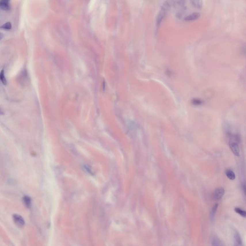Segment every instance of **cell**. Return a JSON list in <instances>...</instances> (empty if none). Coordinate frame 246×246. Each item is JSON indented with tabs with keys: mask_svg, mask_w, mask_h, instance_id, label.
I'll use <instances>...</instances> for the list:
<instances>
[{
	"mask_svg": "<svg viewBox=\"0 0 246 246\" xmlns=\"http://www.w3.org/2000/svg\"><path fill=\"white\" fill-rule=\"evenodd\" d=\"M191 5L197 9H201L203 6V0H190Z\"/></svg>",
	"mask_w": 246,
	"mask_h": 246,
	"instance_id": "cell-7",
	"label": "cell"
},
{
	"mask_svg": "<svg viewBox=\"0 0 246 246\" xmlns=\"http://www.w3.org/2000/svg\"><path fill=\"white\" fill-rule=\"evenodd\" d=\"M13 218L14 221L18 227H23L25 225V221L20 215L17 214H14Z\"/></svg>",
	"mask_w": 246,
	"mask_h": 246,
	"instance_id": "cell-3",
	"label": "cell"
},
{
	"mask_svg": "<svg viewBox=\"0 0 246 246\" xmlns=\"http://www.w3.org/2000/svg\"><path fill=\"white\" fill-rule=\"evenodd\" d=\"M226 176H227V178H228L229 179L232 180H233L235 179L236 178V176L234 174V172H233V171L230 169H227L226 171Z\"/></svg>",
	"mask_w": 246,
	"mask_h": 246,
	"instance_id": "cell-9",
	"label": "cell"
},
{
	"mask_svg": "<svg viewBox=\"0 0 246 246\" xmlns=\"http://www.w3.org/2000/svg\"><path fill=\"white\" fill-rule=\"evenodd\" d=\"M0 81H1L2 84L5 86H6L7 84V81L5 76V72L4 69H2L0 72Z\"/></svg>",
	"mask_w": 246,
	"mask_h": 246,
	"instance_id": "cell-8",
	"label": "cell"
},
{
	"mask_svg": "<svg viewBox=\"0 0 246 246\" xmlns=\"http://www.w3.org/2000/svg\"><path fill=\"white\" fill-rule=\"evenodd\" d=\"M3 35L2 33H0V41L3 38Z\"/></svg>",
	"mask_w": 246,
	"mask_h": 246,
	"instance_id": "cell-17",
	"label": "cell"
},
{
	"mask_svg": "<svg viewBox=\"0 0 246 246\" xmlns=\"http://www.w3.org/2000/svg\"><path fill=\"white\" fill-rule=\"evenodd\" d=\"M223 243L217 237H214L213 240V246H222Z\"/></svg>",
	"mask_w": 246,
	"mask_h": 246,
	"instance_id": "cell-14",
	"label": "cell"
},
{
	"mask_svg": "<svg viewBox=\"0 0 246 246\" xmlns=\"http://www.w3.org/2000/svg\"><path fill=\"white\" fill-rule=\"evenodd\" d=\"M217 207H218V204H216L214 206V207H213V210H212L211 213V217L212 218H214L216 211L217 210Z\"/></svg>",
	"mask_w": 246,
	"mask_h": 246,
	"instance_id": "cell-15",
	"label": "cell"
},
{
	"mask_svg": "<svg viewBox=\"0 0 246 246\" xmlns=\"http://www.w3.org/2000/svg\"><path fill=\"white\" fill-rule=\"evenodd\" d=\"M234 211H235L236 213H239V214H240V216H242V217H246V211L244 210H242L241 209L237 207V208L234 209Z\"/></svg>",
	"mask_w": 246,
	"mask_h": 246,
	"instance_id": "cell-12",
	"label": "cell"
},
{
	"mask_svg": "<svg viewBox=\"0 0 246 246\" xmlns=\"http://www.w3.org/2000/svg\"><path fill=\"white\" fill-rule=\"evenodd\" d=\"M12 24L10 22H8L2 25V26H1V28L5 30H10L12 28Z\"/></svg>",
	"mask_w": 246,
	"mask_h": 246,
	"instance_id": "cell-13",
	"label": "cell"
},
{
	"mask_svg": "<svg viewBox=\"0 0 246 246\" xmlns=\"http://www.w3.org/2000/svg\"><path fill=\"white\" fill-rule=\"evenodd\" d=\"M239 138L237 135H232L230 137L229 145L230 149L236 156H239L240 155V149L239 147Z\"/></svg>",
	"mask_w": 246,
	"mask_h": 246,
	"instance_id": "cell-2",
	"label": "cell"
},
{
	"mask_svg": "<svg viewBox=\"0 0 246 246\" xmlns=\"http://www.w3.org/2000/svg\"><path fill=\"white\" fill-rule=\"evenodd\" d=\"M5 115V112L3 111V110L2 109V108L0 107V115Z\"/></svg>",
	"mask_w": 246,
	"mask_h": 246,
	"instance_id": "cell-16",
	"label": "cell"
},
{
	"mask_svg": "<svg viewBox=\"0 0 246 246\" xmlns=\"http://www.w3.org/2000/svg\"><path fill=\"white\" fill-rule=\"evenodd\" d=\"M23 201L26 207L29 208L30 207L31 204V199L28 196H25L23 198Z\"/></svg>",
	"mask_w": 246,
	"mask_h": 246,
	"instance_id": "cell-10",
	"label": "cell"
},
{
	"mask_svg": "<svg viewBox=\"0 0 246 246\" xmlns=\"http://www.w3.org/2000/svg\"><path fill=\"white\" fill-rule=\"evenodd\" d=\"M170 8V5L169 4V2L167 1H165L162 4L156 18V29H158L160 28L163 21L165 19V17L167 14Z\"/></svg>",
	"mask_w": 246,
	"mask_h": 246,
	"instance_id": "cell-1",
	"label": "cell"
},
{
	"mask_svg": "<svg viewBox=\"0 0 246 246\" xmlns=\"http://www.w3.org/2000/svg\"><path fill=\"white\" fill-rule=\"evenodd\" d=\"M224 188L221 187L217 188L214 191L213 198L216 200H221L224 195Z\"/></svg>",
	"mask_w": 246,
	"mask_h": 246,
	"instance_id": "cell-4",
	"label": "cell"
},
{
	"mask_svg": "<svg viewBox=\"0 0 246 246\" xmlns=\"http://www.w3.org/2000/svg\"><path fill=\"white\" fill-rule=\"evenodd\" d=\"M234 242H235V245H239L240 246L242 244L241 239L240 238V236L239 234V233H237V232H236L234 234Z\"/></svg>",
	"mask_w": 246,
	"mask_h": 246,
	"instance_id": "cell-11",
	"label": "cell"
},
{
	"mask_svg": "<svg viewBox=\"0 0 246 246\" xmlns=\"http://www.w3.org/2000/svg\"><path fill=\"white\" fill-rule=\"evenodd\" d=\"M10 0H0V8L3 10H10Z\"/></svg>",
	"mask_w": 246,
	"mask_h": 246,
	"instance_id": "cell-5",
	"label": "cell"
},
{
	"mask_svg": "<svg viewBox=\"0 0 246 246\" xmlns=\"http://www.w3.org/2000/svg\"><path fill=\"white\" fill-rule=\"evenodd\" d=\"M201 15L198 13H194L188 15L185 18V20L187 21H192L196 20L200 18Z\"/></svg>",
	"mask_w": 246,
	"mask_h": 246,
	"instance_id": "cell-6",
	"label": "cell"
}]
</instances>
